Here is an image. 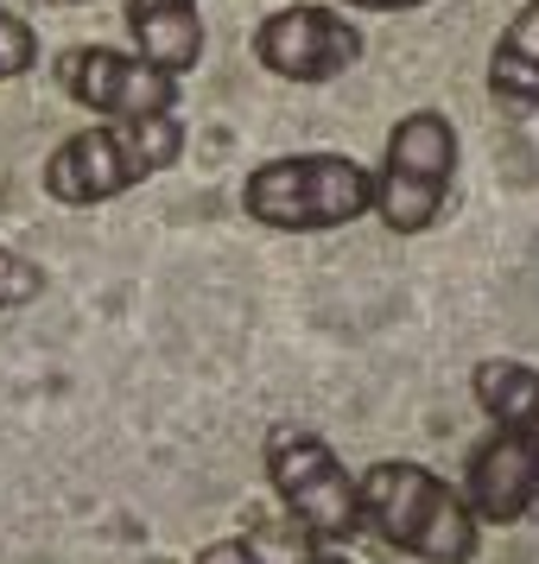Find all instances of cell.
Instances as JSON below:
<instances>
[{
	"mask_svg": "<svg viewBox=\"0 0 539 564\" xmlns=\"http://www.w3.org/2000/svg\"><path fill=\"white\" fill-rule=\"evenodd\" d=\"M457 184V128L438 108H412L387 133L381 172H375V216L387 235H425L451 204Z\"/></svg>",
	"mask_w": 539,
	"mask_h": 564,
	"instance_id": "cell-5",
	"label": "cell"
},
{
	"mask_svg": "<svg viewBox=\"0 0 539 564\" xmlns=\"http://www.w3.org/2000/svg\"><path fill=\"white\" fill-rule=\"evenodd\" d=\"M349 7H368V13H407V7H425V0H349Z\"/></svg>",
	"mask_w": 539,
	"mask_h": 564,
	"instance_id": "cell-16",
	"label": "cell"
},
{
	"mask_svg": "<svg viewBox=\"0 0 539 564\" xmlns=\"http://www.w3.org/2000/svg\"><path fill=\"white\" fill-rule=\"evenodd\" d=\"M305 564H356V558H349L343 545H311V552H305Z\"/></svg>",
	"mask_w": 539,
	"mask_h": 564,
	"instance_id": "cell-15",
	"label": "cell"
},
{
	"mask_svg": "<svg viewBox=\"0 0 539 564\" xmlns=\"http://www.w3.org/2000/svg\"><path fill=\"white\" fill-rule=\"evenodd\" d=\"M45 267L39 260H26V254H13V248H0V311H20V305H32L39 292H45Z\"/></svg>",
	"mask_w": 539,
	"mask_h": 564,
	"instance_id": "cell-12",
	"label": "cell"
},
{
	"mask_svg": "<svg viewBox=\"0 0 539 564\" xmlns=\"http://www.w3.org/2000/svg\"><path fill=\"white\" fill-rule=\"evenodd\" d=\"M197 564H267V558H260L255 539H216V545L197 552Z\"/></svg>",
	"mask_w": 539,
	"mask_h": 564,
	"instance_id": "cell-14",
	"label": "cell"
},
{
	"mask_svg": "<svg viewBox=\"0 0 539 564\" xmlns=\"http://www.w3.org/2000/svg\"><path fill=\"white\" fill-rule=\"evenodd\" d=\"M463 495L483 527H514L539 508V444L514 437L495 425V437H483L470 451V469H463Z\"/></svg>",
	"mask_w": 539,
	"mask_h": 564,
	"instance_id": "cell-8",
	"label": "cell"
},
{
	"mask_svg": "<svg viewBox=\"0 0 539 564\" xmlns=\"http://www.w3.org/2000/svg\"><path fill=\"white\" fill-rule=\"evenodd\" d=\"M241 209L280 235L343 229L356 216H375V172L343 153H285L248 172Z\"/></svg>",
	"mask_w": 539,
	"mask_h": 564,
	"instance_id": "cell-3",
	"label": "cell"
},
{
	"mask_svg": "<svg viewBox=\"0 0 539 564\" xmlns=\"http://www.w3.org/2000/svg\"><path fill=\"white\" fill-rule=\"evenodd\" d=\"M57 83H64L71 102H83L103 121H159V115H179V77H165L140 52L71 45V52L57 57Z\"/></svg>",
	"mask_w": 539,
	"mask_h": 564,
	"instance_id": "cell-6",
	"label": "cell"
},
{
	"mask_svg": "<svg viewBox=\"0 0 539 564\" xmlns=\"http://www.w3.org/2000/svg\"><path fill=\"white\" fill-rule=\"evenodd\" d=\"M267 482H273V495L292 513V527L311 545H343V539L368 533L362 476H349L343 457L305 425H273L267 432Z\"/></svg>",
	"mask_w": 539,
	"mask_h": 564,
	"instance_id": "cell-4",
	"label": "cell"
},
{
	"mask_svg": "<svg viewBox=\"0 0 539 564\" xmlns=\"http://www.w3.org/2000/svg\"><path fill=\"white\" fill-rule=\"evenodd\" d=\"M470 393H476V406L502 432L539 444V368H527V361H514V356H483L470 368Z\"/></svg>",
	"mask_w": 539,
	"mask_h": 564,
	"instance_id": "cell-10",
	"label": "cell"
},
{
	"mask_svg": "<svg viewBox=\"0 0 539 564\" xmlns=\"http://www.w3.org/2000/svg\"><path fill=\"white\" fill-rule=\"evenodd\" d=\"M179 153H184L179 115H159V121H96V128L71 133L45 159V191L64 209L115 204V197H128L133 184H147L153 172L179 165Z\"/></svg>",
	"mask_w": 539,
	"mask_h": 564,
	"instance_id": "cell-2",
	"label": "cell"
},
{
	"mask_svg": "<svg viewBox=\"0 0 539 564\" xmlns=\"http://www.w3.org/2000/svg\"><path fill=\"white\" fill-rule=\"evenodd\" d=\"M255 57L285 83H336L362 64V32L336 7H280L260 20Z\"/></svg>",
	"mask_w": 539,
	"mask_h": 564,
	"instance_id": "cell-7",
	"label": "cell"
},
{
	"mask_svg": "<svg viewBox=\"0 0 539 564\" xmlns=\"http://www.w3.org/2000/svg\"><path fill=\"white\" fill-rule=\"evenodd\" d=\"M488 89L514 115H533L539 108V0H527L502 26L495 52H488Z\"/></svg>",
	"mask_w": 539,
	"mask_h": 564,
	"instance_id": "cell-11",
	"label": "cell"
},
{
	"mask_svg": "<svg viewBox=\"0 0 539 564\" xmlns=\"http://www.w3.org/2000/svg\"><path fill=\"white\" fill-rule=\"evenodd\" d=\"M128 26L147 64L165 77H191L204 64V13L197 0H128Z\"/></svg>",
	"mask_w": 539,
	"mask_h": 564,
	"instance_id": "cell-9",
	"label": "cell"
},
{
	"mask_svg": "<svg viewBox=\"0 0 539 564\" xmlns=\"http://www.w3.org/2000/svg\"><path fill=\"white\" fill-rule=\"evenodd\" d=\"M32 64H39V39H32V26L20 20V13L0 7V83L26 77Z\"/></svg>",
	"mask_w": 539,
	"mask_h": 564,
	"instance_id": "cell-13",
	"label": "cell"
},
{
	"mask_svg": "<svg viewBox=\"0 0 539 564\" xmlns=\"http://www.w3.org/2000/svg\"><path fill=\"white\" fill-rule=\"evenodd\" d=\"M362 520L381 545L412 552L419 564H470L483 533L470 495L412 457H381L362 469Z\"/></svg>",
	"mask_w": 539,
	"mask_h": 564,
	"instance_id": "cell-1",
	"label": "cell"
}]
</instances>
